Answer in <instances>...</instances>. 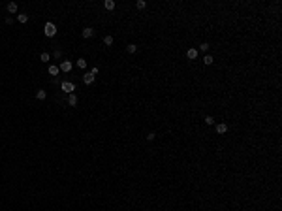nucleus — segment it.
I'll list each match as a JSON object with an SVG mask.
<instances>
[{
  "instance_id": "f257e3e1",
  "label": "nucleus",
  "mask_w": 282,
  "mask_h": 211,
  "mask_svg": "<svg viewBox=\"0 0 282 211\" xmlns=\"http://www.w3.org/2000/svg\"><path fill=\"white\" fill-rule=\"evenodd\" d=\"M43 32H45V36H47V38H53L55 34H57V27H55L53 23H45Z\"/></svg>"
},
{
  "instance_id": "f03ea898",
  "label": "nucleus",
  "mask_w": 282,
  "mask_h": 211,
  "mask_svg": "<svg viewBox=\"0 0 282 211\" xmlns=\"http://www.w3.org/2000/svg\"><path fill=\"white\" fill-rule=\"evenodd\" d=\"M60 89H62L64 92H68V94H72L73 90H75V85H73L72 81H62V83H60Z\"/></svg>"
},
{
  "instance_id": "7ed1b4c3",
  "label": "nucleus",
  "mask_w": 282,
  "mask_h": 211,
  "mask_svg": "<svg viewBox=\"0 0 282 211\" xmlns=\"http://www.w3.org/2000/svg\"><path fill=\"white\" fill-rule=\"evenodd\" d=\"M72 66H73V64L70 62V60H62V62H60V66H58V70H60V72H70V70H72Z\"/></svg>"
},
{
  "instance_id": "20e7f679",
  "label": "nucleus",
  "mask_w": 282,
  "mask_h": 211,
  "mask_svg": "<svg viewBox=\"0 0 282 211\" xmlns=\"http://www.w3.org/2000/svg\"><path fill=\"white\" fill-rule=\"evenodd\" d=\"M186 57L190 58V60H194V58H197V49H196V47H190V49L186 51Z\"/></svg>"
},
{
  "instance_id": "39448f33",
  "label": "nucleus",
  "mask_w": 282,
  "mask_h": 211,
  "mask_svg": "<svg viewBox=\"0 0 282 211\" xmlns=\"http://www.w3.org/2000/svg\"><path fill=\"white\" fill-rule=\"evenodd\" d=\"M94 77H96V76H92L90 72H87L85 76H83V83H85V85H90V83L94 81Z\"/></svg>"
},
{
  "instance_id": "423d86ee",
  "label": "nucleus",
  "mask_w": 282,
  "mask_h": 211,
  "mask_svg": "<svg viewBox=\"0 0 282 211\" xmlns=\"http://www.w3.org/2000/svg\"><path fill=\"white\" fill-rule=\"evenodd\" d=\"M216 132H218V134H226V132H228V125H226V123H218V125H216Z\"/></svg>"
},
{
  "instance_id": "0eeeda50",
  "label": "nucleus",
  "mask_w": 282,
  "mask_h": 211,
  "mask_svg": "<svg viewBox=\"0 0 282 211\" xmlns=\"http://www.w3.org/2000/svg\"><path fill=\"white\" fill-rule=\"evenodd\" d=\"M81 34H83V38H92L94 36V30L90 27H87V28H83V32H81Z\"/></svg>"
},
{
  "instance_id": "6e6552de",
  "label": "nucleus",
  "mask_w": 282,
  "mask_h": 211,
  "mask_svg": "<svg viewBox=\"0 0 282 211\" xmlns=\"http://www.w3.org/2000/svg\"><path fill=\"white\" fill-rule=\"evenodd\" d=\"M68 104H70V106H77V96L73 94V92L68 94Z\"/></svg>"
},
{
  "instance_id": "1a4fd4ad",
  "label": "nucleus",
  "mask_w": 282,
  "mask_h": 211,
  "mask_svg": "<svg viewBox=\"0 0 282 211\" xmlns=\"http://www.w3.org/2000/svg\"><path fill=\"white\" fill-rule=\"evenodd\" d=\"M103 8L111 11V9H115V2H113V0H105V2H103Z\"/></svg>"
},
{
  "instance_id": "9d476101",
  "label": "nucleus",
  "mask_w": 282,
  "mask_h": 211,
  "mask_svg": "<svg viewBox=\"0 0 282 211\" xmlns=\"http://www.w3.org/2000/svg\"><path fill=\"white\" fill-rule=\"evenodd\" d=\"M58 72H60V70H58L57 64H49V74H51V76H57Z\"/></svg>"
},
{
  "instance_id": "9b49d317",
  "label": "nucleus",
  "mask_w": 282,
  "mask_h": 211,
  "mask_svg": "<svg viewBox=\"0 0 282 211\" xmlns=\"http://www.w3.org/2000/svg\"><path fill=\"white\" fill-rule=\"evenodd\" d=\"M36 98H38V100H45V98H47V92H45L43 89H40V90L36 92Z\"/></svg>"
},
{
  "instance_id": "f8f14e48",
  "label": "nucleus",
  "mask_w": 282,
  "mask_h": 211,
  "mask_svg": "<svg viewBox=\"0 0 282 211\" xmlns=\"http://www.w3.org/2000/svg\"><path fill=\"white\" fill-rule=\"evenodd\" d=\"M8 11L9 13H15V11H17V4H15V2H9L8 4Z\"/></svg>"
},
{
  "instance_id": "ddd939ff",
  "label": "nucleus",
  "mask_w": 282,
  "mask_h": 211,
  "mask_svg": "<svg viewBox=\"0 0 282 211\" xmlns=\"http://www.w3.org/2000/svg\"><path fill=\"white\" fill-rule=\"evenodd\" d=\"M17 21H19V23H27V21H28V15H27V13H19V15H17Z\"/></svg>"
},
{
  "instance_id": "4468645a",
  "label": "nucleus",
  "mask_w": 282,
  "mask_h": 211,
  "mask_svg": "<svg viewBox=\"0 0 282 211\" xmlns=\"http://www.w3.org/2000/svg\"><path fill=\"white\" fill-rule=\"evenodd\" d=\"M126 51H128V53H135V51H137V45H135V44H128Z\"/></svg>"
},
{
  "instance_id": "2eb2a0df",
  "label": "nucleus",
  "mask_w": 282,
  "mask_h": 211,
  "mask_svg": "<svg viewBox=\"0 0 282 211\" xmlns=\"http://www.w3.org/2000/svg\"><path fill=\"white\" fill-rule=\"evenodd\" d=\"M49 58H51L49 53H41L40 55V60H43V62H49Z\"/></svg>"
},
{
  "instance_id": "dca6fc26",
  "label": "nucleus",
  "mask_w": 282,
  "mask_h": 211,
  "mask_svg": "<svg viewBox=\"0 0 282 211\" xmlns=\"http://www.w3.org/2000/svg\"><path fill=\"white\" fill-rule=\"evenodd\" d=\"M103 44L105 45H113V36H105L103 38Z\"/></svg>"
},
{
  "instance_id": "f3484780",
  "label": "nucleus",
  "mask_w": 282,
  "mask_h": 211,
  "mask_svg": "<svg viewBox=\"0 0 282 211\" xmlns=\"http://www.w3.org/2000/svg\"><path fill=\"white\" fill-rule=\"evenodd\" d=\"M135 6H137V9H143L147 4H145V0H137V2H135Z\"/></svg>"
},
{
  "instance_id": "a211bd4d",
  "label": "nucleus",
  "mask_w": 282,
  "mask_h": 211,
  "mask_svg": "<svg viewBox=\"0 0 282 211\" xmlns=\"http://www.w3.org/2000/svg\"><path fill=\"white\" fill-rule=\"evenodd\" d=\"M77 66H79V68H85L87 66V60H85V58H79V60H77Z\"/></svg>"
},
{
  "instance_id": "6ab92c4d",
  "label": "nucleus",
  "mask_w": 282,
  "mask_h": 211,
  "mask_svg": "<svg viewBox=\"0 0 282 211\" xmlns=\"http://www.w3.org/2000/svg\"><path fill=\"white\" fill-rule=\"evenodd\" d=\"M205 125H215V119H213L211 115H207L205 117Z\"/></svg>"
},
{
  "instance_id": "aec40b11",
  "label": "nucleus",
  "mask_w": 282,
  "mask_h": 211,
  "mask_svg": "<svg viewBox=\"0 0 282 211\" xmlns=\"http://www.w3.org/2000/svg\"><path fill=\"white\" fill-rule=\"evenodd\" d=\"M203 62H205V64H213V57H211V55H207V57L203 58Z\"/></svg>"
},
{
  "instance_id": "412c9836",
  "label": "nucleus",
  "mask_w": 282,
  "mask_h": 211,
  "mask_svg": "<svg viewBox=\"0 0 282 211\" xmlns=\"http://www.w3.org/2000/svg\"><path fill=\"white\" fill-rule=\"evenodd\" d=\"M154 138H156V134H154V132H149V134H147V139H149V141H152Z\"/></svg>"
},
{
  "instance_id": "4be33fe9",
  "label": "nucleus",
  "mask_w": 282,
  "mask_h": 211,
  "mask_svg": "<svg viewBox=\"0 0 282 211\" xmlns=\"http://www.w3.org/2000/svg\"><path fill=\"white\" fill-rule=\"evenodd\" d=\"M199 49H201V51H207V49H209V44H201V45H199Z\"/></svg>"
}]
</instances>
